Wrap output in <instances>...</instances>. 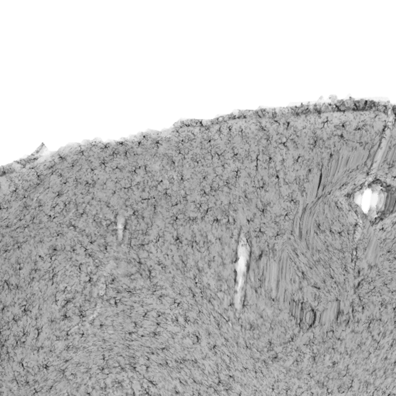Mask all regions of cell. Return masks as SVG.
<instances>
[{
    "label": "cell",
    "instance_id": "1",
    "mask_svg": "<svg viewBox=\"0 0 396 396\" xmlns=\"http://www.w3.org/2000/svg\"><path fill=\"white\" fill-rule=\"evenodd\" d=\"M384 203V197L377 191L365 192L362 197V204L368 210L371 208L378 209L379 205Z\"/></svg>",
    "mask_w": 396,
    "mask_h": 396
}]
</instances>
